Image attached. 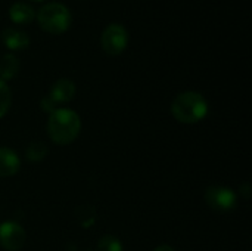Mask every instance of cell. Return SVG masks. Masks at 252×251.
Instances as JSON below:
<instances>
[{
    "mask_svg": "<svg viewBox=\"0 0 252 251\" xmlns=\"http://www.w3.org/2000/svg\"><path fill=\"white\" fill-rule=\"evenodd\" d=\"M81 130L78 114L68 108H56L50 112L47 121V135L56 145L72 143Z\"/></svg>",
    "mask_w": 252,
    "mask_h": 251,
    "instance_id": "1",
    "label": "cell"
},
{
    "mask_svg": "<svg viewBox=\"0 0 252 251\" xmlns=\"http://www.w3.org/2000/svg\"><path fill=\"white\" fill-rule=\"evenodd\" d=\"M171 112L180 123H199L208 114V102L198 92H183L174 98L171 104Z\"/></svg>",
    "mask_w": 252,
    "mask_h": 251,
    "instance_id": "2",
    "label": "cell"
},
{
    "mask_svg": "<svg viewBox=\"0 0 252 251\" xmlns=\"http://www.w3.org/2000/svg\"><path fill=\"white\" fill-rule=\"evenodd\" d=\"M37 21L46 33L62 34L71 27V12L62 3H49L38 10Z\"/></svg>",
    "mask_w": 252,
    "mask_h": 251,
    "instance_id": "3",
    "label": "cell"
},
{
    "mask_svg": "<svg viewBox=\"0 0 252 251\" xmlns=\"http://www.w3.org/2000/svg\"><path fill=\"white\" fill-rule=\"evenodd\" d=\"M100 43L105 53L109 56H117L126 50L128 44V33L121 24H111L103 30Z\"/></svg>",
    "mask_w": 252,
    "mask_h": 251,
    "instance_id": "4",
    "label": "cell"
},
{
    "mask_svg": "<svg viewBox=\"0 0 252 251\" xmlns=\"http://www.w3.org/2000/svg\"><path fill=\"white\" fill-rule=\"evenodd\" d=\"M205 203L219 213H229L236 207V195L224 186H211L205 191Z\"/></svg>",
    "mask_w": 252,
    "mask_h": 251,
    "instance_id": "5",
    "label": "cell"
},
{
    "mask_svg": "<svg viewBox=\"0 0 252 251\" xmlns=\"http://www.w3.org/2000/svg\"><path fill=\"white\" fill-rule=\"evenodd\" d=\"M24 228L16 222H3L0 225V246L7 251H19L25 244Z\"/></svg>",
    "mask_w": 252,
    "mask_h": 251,
    "instance_id": "6",
    "label": "cell"
},
{
    "mask_svg": "<svg viewBox=\"0 0 252 251\" xmlns=\"http://www.w3.org/2000/svg\"><path fill=\"white\" fill-rule=\"evenodd\" d=\"M55 104H65L69 102L75 96V84L68 78H59L50 87L47 95Z\"/></svg>",
    "mask_w": 252,
    "mask_h": 251,
    "instance_id": "7",
    "label": "cell"
},
{
    "mask_svg": "<svg viewBox=\"0 0 252 251\" xmlns=\"http://www.w3.org/2000/svg\"><path fill=\"white\" fill-rule=\"evenodd\" d=\"M3 43L10 50H24L30 46V36L22 30L6 28L3 31Z\"/></svg>",
    "mask_w": 252,
    "mask_h": 251,
    "instance_id": "8",
    "label": "cell"
},
{
    "mask_svg": "<svg viewBox=\"0 0 252 251\" xmlns=\"http://www.w3.org/2000/svg\"><path fill=\"white\" fill-rule=\"evenodd\" d=\"M21 161L9 148H0V178H10L18 173Z\"/></svg>",
    "mask_w": 252,
    "mask_h": 251,
    "instance_id": "9",
    "label": "cell"
},
{
    "mask_svg": "<svg viewBox=\"0 0 252 251\" xmlns=\"http://www.w3.org/2000/svg\"><path fill=\"white\" fill-rule=\"evenodd\" d=\"M9 16L15 24H30L34 19L35 13L30 4H27L24 1H18V3H13L10 6Z\"/></svg>",
    "mask_w": 252,
    "mask_h": 251,
    "instance_id": "10",
    "label": "cell"
},
{
    "mask_svg": "<svg viewBox=\"0 0 252 251\" xmlns=\"http://www.w3.org/2000/svg\"><path fill=\"white\" fill-rule=\"evenodd\" d=\"M19 71V59L12 55V53H6L0 58V80L6 81V80H12Z\"/></svg>",
    "mask_w": 252,
    "mask_h": 251,
    "instance_id": "11",
    "label": "cell"
},
{
    "mask_svg": "<svg viewBox=\"0 0 252 251\" xmlns=\"http://www.w3.org/2000/svg\"><path fill=\"white\" fill-rule=\"evenodd\" d=\"M75 219L83 228H92L96 222V210L90 204H81L75 209Z\"/></svg>",
    "mask_w": 252,
    "mask_h": 251,
    "instance_id": "12",
    "label": "cell"
},
{
    "mask_svg": "<svg viewBox=\"0 0 252 251\" xmlns=\"http://www.w3.org/2000/svg\"><path fill=\"white\" fill-rule=\"evenodd\" d=\"M47 146L43 143V142H32V143H30V146L27 148V151H25V154H27V158L30 160V161H34V163H37V161H41L46 155H47Z\"/></svg>",
    "mask_w": 252,
    "mask_h": 251,
    "instance_id": "13",
    "label": "cell"
},
{
    "mask_svg": "<svg viewBox=\"0 0 252 251\" xmlns=\"http://www.w3.org/2000/svg\"><path fill=\"white\" fill-rule=\"evenodd\" d=\"M10 104H12V92L6 84V81L0 80V118L9 111Z\"/></svg>",
    "mask_w": 252,
    "mask_h": 251,
    "instance_id": "14",
    "label": "cell"
},
{
    "mask_svg": "<svg viewBox=\"0 0 252 251\" xmlns=\"http://www.w3.org/2000/svg\"><path fill=\"white\" fill-rule=\"evenodd\" d=\"M97 251H123V244L117 237L105 235L97 243Z\"/></svg>",
    "mask_w": 252,
    "mask_h": 251,
    "instance_id": "15",
    "label": "cell"
},
{
    "mask_svg": "<svg viewBox=\"0 0 252 251\" xmlns=\"http://www.w3.org/2000/svg\"><path fill=\"white\" fill-rule=\"evenodd\" d=\"M40 105H41V108H43L44 111H47L49 114H50L52 111H55V109H56V104H55L49 96H44V98L41 99Z\"/></svg>",
    "mask_w": 252,
    "mask_h": 251,
    "instance_id": "16",
    "label": "cell"
},
{
    "mask_svg": "<svg viewBox=\"0 0 252 251\" xmlns=\"http://www.w3.org/2000/svg\"><path fill=\"white\" fill-rule=\"evenodd\" d=\"M154 251H176L171 246H159V247H157Z\"/></svg>",
    "mask_w": 252,
    "mask_h": 251,
    "instance_id": "17",
    "label": "cell"
},
{
    "mask_svg": "<svg viewBox=\"0 0 252 251\" xmlns=\"http://www.w3.org/2000/svg\"><path fill=\"white\" fill-rule=\"evenodd\" d=\"M34 1H43V0H34Z\"/></svg>",
    "mask_w": 252,
    "mask_h": 251,
    "instance_id": "18",
    "label": "cell"
}]
</instances>
